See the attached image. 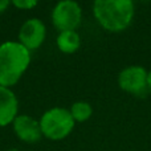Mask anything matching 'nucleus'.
Listing matches in <instances>:
<instances>
[{
    "label": "nucleus",
    "mask_w": 151,
    "mask_h": 151,
    "mask_svg": "<svg viewBox=\"0 0 151 151\" xmlns=\"http://www.w3.org/2000/svg\"><path fill=\"white\" fill-rule=\"evenodd\" d=\"M31 64V52L20 41H5L0 45V86L15 85Z\"/></svg>",
    "instance_id": "nucleus-1"
},
{
    "label": "nucleus",
    "mask_w": 151,
    "mask_h": 151,
    "mask_svg": "<svg viewBox=\"0 0 151 151\" xmlns=\"http://www.w3.org/2000/svg\"><path fill=\"white\" fill-rule=\"evenodd\" d=\"M93 13L105 29L121 32L133 21L134 3L131 0H96Z\"/></svg>",
    "instance_id": "nucleus-2"
},
{
    "label": "nucleus",
    "mask_w": 151,
    "mask_h": 151,
    "mask_svg": "<svg viewBox=\"0 0 151 151\" xmlns=\"http://www.w3.org/2000/svg\"><path fill=\"white\" fill-rule=\"evenodd\" d=\"M76 121L70 111L64 107H52L42 114L40 119L42 135L52 141H60L68 137L74 129Z\"/></svg>",
    "instance_id": "nucleus-3"
},
{
    "label": "nucleus",
    "mask_w": 151,
    "mask_h": 151,
    "mask_svg": "<svg viewBox=\"0 0 151 151\" xmlns=\"http://www.w3.org/2000/svg\"><path fill=\"white\" fill-rule=\"evenodd\" d=\"M118 85L135 97H146L150 93L149 72L139 65L127 66L118 74Z\"/></svg>",
    "instance_id": "nucleus-4"
},
{
    "label": "nucleus",
    "mask_w": 151,
    "mask_h": 151,
    "mask_svg": "<svg viewBox=\"0 0 151 151\" xmlns=\"http://www.w3.org/2000/svg\"><path fill=\"white\" fill-rule=\"evenodd\" d=\"M82 9L73 0H63L55 5L52 11V23L60 32L76 31L81 24Z\"/></svg>",
    "instance_id": "nucleus-5"
},
{
    "label": "nucleus",
    "mask_w": 151,
    "mask_h": 151,
    "mask_svg": "<svg viewBox=\"0 0 151 151\" xmlns=\"http://www.w3.org/2000/svg\"><path fill=\"white\" fill-rule=\"evenodd\" d=\"M45 35H47L45 24L40 19L32 17L24 21V24L21 25L19 31V40H20V44H23L31 52L41 47L45 40Z\"/></svg>",
    "instance_id": "nucleus-6"
},
{
    "label": "nucleus",
    "mask_w": 151,
    "mask_h": 151,
    "mask_svg": "<svg viewBox=\"0 0 151 151\" xmlns=\"http://www.w3.org/2000/svg\"><path fill=\"white\" fill-rule=\"evenodd\" d=\"M12 123L13 131L20 141L27 142V143H35L41 139L42 131L40 121H36L27 114H20L15 118Z\"/></svg>",
    "instance_id": "nucleus-7"
},
{
    "label": "nucleus",
    "mask_w": 151,
    "mask_h": 151,
    "mask_svg": "<svg viewBox=\"0 0 151 151\" xmlns=\"http://www.w3.org/2000/svg\"><path fill=\"white\" fill-rule=\"evenodd\" d=\"M19 101L9 88L0 86V127L9 125L17 117Z\"/></svg>",
    "instance_id": "nucleus-8"
},
{
    "label": "nucleus",
    "mask_w": 151,
    "mask_h": 151,
    "mask_svg": "<svg viewBox=\"0 0 151 151\" xmlns=\"http://www.w3.org/2000/svg\"><path fill=\"white\" fill-rule=\"evenodd\" d=\"M57 47L63 53H74L81 45V37L76 31H64L57 36Z\"/></svg>",
    "instance_id": "nucleus-9"
},
{
    "label": "nucleus",
    "mask_w": 151,
    "mask_h": 151,
    "mask_svg": "<svg viewBox=\"0 0 151 151\" xmlns=\"http://www.w3.org/2000/svg\"><path fill=\"white\" fill-rule=\"evenodd\" d=\"M69 111H70L72 117H73L76 122H85L93 114V107H91V105L89 102L77 101L70 106Z\"/></svg>",
    "instance_id": "nucleus-10"
},
{
    "label": "nucleus",
    "mask_w": 151,
    "mask_h": 151,
    "mask_svg": "<svg viewBox=\"0 0 151 151\" xmlns=\"http://www.w3.org/2000/svg\"><path fill=\"white\" fill-rule=\"evenodd\" d=\"M12 4L20 9H31V8L36 7L37 1L36 0H13Z\"/></svg>",
    "instance_id": "nucleus-11"
},
{
    "label": "nucleus",
    "mask_w": 151,
    "mask_h": 151,
    "mask_svg": "<svg viewBox=\"0 0 151 151\" xmlns=\"http://www.w3.org/2000/svg\"><path fill=\"white\" fill-rule=\"evenodd\" d=\"M9 4H11V3L8 1V0H0V13L4 12V11L9 7Z\"/></svg>",
    "instance_id": "nucleus-12"
},
{
    "label": "nucleus",
    "mask_w": 151,
    "mask_h": 151,
    "mask_svg": "<svg viewBox=\"0 0 151 151\" xmlns=\"http://www.w3.org/2000/svg\"><path fill=\"white\" fill-rule=\"evenodd\" d=\"M149 88H150V91H151V70L149 72Z\"/></svg>",
    "instance_id": "nucleus-13"
},
{
    "label": "nucleus",
    "mask_w": 151,
    "mask_h": 151,
    "mask_svg": "<svg viewBox=\"0 0 151 151\" xmlns=\"http://www.w3.org/2000/svg\"><path fill=\"white\" fill-rule=\"evenodd\" d=\"M8 151H19L17 149H11V150H8Z\"/></svg>",
    "instance_id": "nucleus-14"
}]
</instances>
